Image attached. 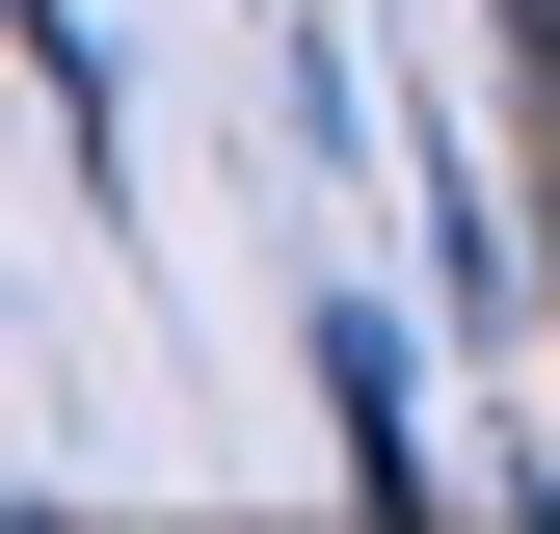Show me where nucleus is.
Returning a JSON list of instances; mask_svg holds the SVG:
<instances>
[]
</instances>
